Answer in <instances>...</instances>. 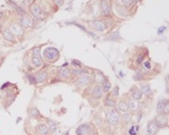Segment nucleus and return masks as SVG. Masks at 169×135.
<instances>
[{
  "instance_id": "obj_32",
  "label": "nucleus",
  "mask_w": 169,
  "mask_h": 135,
  "mask_svg": "<svg viewBox=\"0 0 169 135\" xmlns=\"http://www.w3.org/2000/svg\"><path fill=\"white\" fill-rule=\"evenodd\" d=\"M136 134H138V132L135 130V125L131 126V128L129 131V135H136Z\"/></svg>"
},
{
  "instance_id": "obj_4",
  "label": "nucleus",
  "mask_w": 169,
  "mask_h": 135,
  "mask_svg": "<svg viewBox=\"0 0 169 135\" xmlns=\"http://www.w3.org/2000/svg\"><path fill=\"white\" fill-rule=\"evenodd\" d=\"M29 13H31V16H32L34 19L42 20V19L45 18V15H44V11H43L42 7L38 6L37 4H32V5L29 6Z\"/></svg>"
},
{
  "instance_id": "obj_17",
  "label": "nucleus",
  "mask_w": 169,
  "mask_h": 135,
  "mask_svg": "<svg viewBox=\"0 0 169 135\" xmlns=\"http://www.w3.org/2000/svg\"><path fill=\"white\" fill-rule=\"evenodd\" d=\"M116 108H117L118 112L121 113H127L130 112V109H129V104H127V100L126 99H118L117 100V105H116Z\"/></svg>"
},
{
  "instance_id": "obj_14",
  "label": "nucleus",
  "mask_w": 169,
  "mask_h": 135,
  "mask_svg": "<svg viewBox=\"0 0 169 135\" xmlns=\"http://www.w3.org/2000/svg\"><path fill=\"white\" fill-rule=\"evenodd\" d=\"M34 18L32 16H28V15H24L20 16L19 18V24L23 26L24 28H32L34 26Z\"/></svg>"
},
{
  "instance_id": "obj_26",
  "label": "nucleus",
  "mask_w": 169,
  "mask_h": 135,
  "mask_svg": "<svg viewBox=\"0 0 169 135\" xmlns=\"http://www.w3.org/2000/svg\"><path fill=\"white\" fill-rule=\"evenodd\" d=\"M28 116L32 117V118H36V119L42 118L41 113L38 112V109L36 107H32V108H29V109H28Z\"/></svg>"
},
{
  "instance_id": "obj_5",
  "label": "nucleus",
  "mask_w": 169,
  "mask_h": 135,
  "mask_svg": "<svg viewBox=\"0 0 169 135\" xmlns=\"http://www.w3.org/2000/svg\"><path fill=\"white\" fill-rule=\"evenodd\" d=\"M71 79H73L72 73H71V69L63 66L61 69H59L56 72V80H59V81H69Z\"/></svg>"
},
{
  "instance_id": "obj_36",
  "label": "nucleus",
  "mask_w": 169,
  "mask_h": 135,
  "mask_svg": "<svg viewBox=\"0 0 169 135\" xmlns=\"http://www.w3.org/2000/svg\"><path fill=\"white\" fill-rule=\"evenodd\" d=\"M142 0H132V2H133V5H136V4H139V2H141Z\"/></svg>"
},
{
  "instance_id": "obj_12",
  "label": "nucleus",
  "mask_w": 169,
  "mask_h": 135,
  "mask_svg": "<svg viewBox=\"0 0 169 135\" xmlns=\"http://www.w3.org/2000/svg\"><path fill=\"white\" fill-rule=\"evenodd\" d=\"M9 31L14 34L16 37H23L24 36V27L19 23H11L9 25Z\"/></svg>"
},
{
  "instance_id": "obj_3",
  "label": "nucleus",
  "mask_w": 169,
  "mask_h": 135,
  "mask_svg": "<svg viewBox=\"0 0 169 135\" xmlns=\"http://www.w3.org/2000/svg\"><path fill=\"white\" fill-rule=\"evenodd\" d=\"M43 56L46 62L49 63H54L59 60L60 57V52L56 50L55 47H46L44 51H43Z\"/></svg>"
},
{
  "instance_id": "obj_11",
  "label": "nucleus",
  "mask_w": 169,
  "mask_h": 135,
  "mask_svg": "<svg viewBox=\"0 0 169 135\" xmlns=\"http://www.w3.org/2000/svg\"><path fill=\"white\" fill-rule=\"evenodd\" d=\"M126 100H127V104H129V109H130V113L135 114V113L140 112V109H141L140 101L134 100V99L130 97L129 95H126Z\"/></svg>"
},
{
  "instance_id": "obj_10",
  "label": "nucleus",
  "mask_w": 169,
  "mask_h": 135,
  "mask_svg": "<svg viewBox=\"0 0 169 135\" xmlns=\"http://www.w3.org/2000/svg\"><path fill=\"white\" fill-rule=\"evenodd\" d=\"M89 93H90V97L93 98V99H96L97 101H98V99L104 96V90H103V87H102V84H95L91 88L89 89Z\"/></svg>"
},
{
  "instance_id": "obj_7",
  "label": "nucleus",
  "mask_w": 169,
  "mask_h": 135,
  "mask_svg": "<svg viewBox=\"0 0 169 135\" xmlns=\"http://www.w3.org/2000/svg\"><path fill=\"white\" fill-rule=\"evenodd\" d=\"M100 11H102V16L103 17H108V18L112 17L113 11L111 0H100Z\"/></svg>"
},
{
  "instance_id": "obj_27",
  "label": "nucleus",
  "mask_w": 169,
  "mask_h": 135,
  "mask_svg": "<svg viewBox=\"0 0 169 135\" xmlns=\"http://www.w3.org/2000/svg\"><path fill=\"white\" fill-rule=\"evenodd\" d=\"M116 4L123 6V7H124V8H126V9H129V8L132 7V5H133L132 0H117V1H116Z\"/></svg>"
},
{
  "instance_id": "obj_21",
  "label": "nucleus",
  "mask_w": 169,
  "mask_h": 135,
  "mask_svg": "<svg viewBox=\"0 0 169 135\" xmlns=\"http://www.w3.org/2000/svg\"><path fill=\"white\" fill-rule=\"evenodd\" d=\"M47 77H49L47 70H42V71H38L37 73L35 75V79H36V82L43 84V82H45L47 80Z\"/></svg>"
},
{
  "instance_id": "obj_9",
  "label": "nucleus",
  "mask_w": 169,
  "mask_h": 135,
  "mask_svg": "<svg viewBox=\"0 0 169 135\" xmlns=\"http://www.w3.org/2000/svg\"><path fill=\"white\" fill-rule=\"evenodd\" d=\"M157 114H164V115H169V99H160L157 104Z\"/></svg>"
},
{
  "instance_id": "obj_19",
  "label": "nucleus",
  "mask_w": 169,
  "mask_h": 135,
  "mask_svg": "<svg viewBox=\"0 0 169 135\" xmlns=\"http://www.w3.org/2000/svg\"><path fill=\"white\" fill-rule=\"evenodd\" d=\"M160 128L157 126V124L155 123V121L152 119V121H150L149 123H148V126H147V134L148 135H156L157 133H158V131H159Z\"/></svg>"
},
{
  "instance_id": "obj_22",
  "label": "nucleus",
  "mask_w": 169,
  "mask_h": 135,
  "mask_svg": "<svg viewBox=\"0 0 169 135\" xmlns=\"http://www.w3.org/2000/svg\"><path fill=\"white\" fill-rule=\"evenodd\" d=\"M31 64L33 66L34 69H37V68H41L43 65V59L41 55H34L32 56L31 59Z\"/></svg>"
},
{
  "instance_id": "obj_24",
  "label": "nucleus",
  "mask_w": 169,
  "mask_h": 135,
  "mask_svg": "<svg viewBox=\"0 0 169 135\" xmlns=\"http://www.w3.org/2000/svg\"><path fill=\"white\" fill-rule=\"evenodd\" d=\"M140 89L142 93H143V96H146L149 99H150V97L152 98V91H151V87L149 84H141Z\"/></svg>"
},
{
  "instance_id": "obj_31",
  "label": "nucleus",
  "mask_w": 169,
  "mask_h": 135,
  "mask_svg": "<svg viewBox=\"0 0 169 135\" xmlns=\"http://www.w3.org/2000/svg\"><path fill=\"white\" fill-rule=\"evenodd\" d=\"M26 78L29 80V82L31 84H36V79H35V75H26Z\"/></svg>"
},
{
  "instance_id": "obj_13",
  "label": "nucleus",
  "mask_w": 169,
  "mask_h": 135,
  "mask_svg": "<svg viewBox=\"0 0 169 135\" xmlns=\"http://www.w3.org/2000/svg\"><path fill=\"white\" fill-rule=\"evenodd\" d=\"M127 95H129L131 98H133L134 100H138V101H141L142 98H143V93H142V91H141L140 87H138V86H133V87H131V89H130V91H129Z\"/></svg>"
},
{
  "instance_id": "obj_28",
  "label": "nucleus",
  "mask_w": 169,
  "mask_h": 135,
  "mask_svg": "<svg viewBox=\"0 0 169 135\" xmlns=\"http://www.w3.org/2000/svg\"><path fill=\"white\" fill-rule=\"evenodd\" d=\"M46 125L49 126V128H50V131H51L52 133H54L56 131V128H58V124L54 121H51V119H47Z\"/></svg>"
},
{
  "instance_id": "obj_6",
  "label": "nucleus",
  "mask_w": 169,
  "mask_h": 135,
  "mask_svg": "<svg viewBox=\"0 0 169 135\" xmlns=\"http://www.w3.org/2000/svg\"><path fill=\"white\" fill-rule=\"evenodd\" d=\"M77 135H94L95 133V126L90 123H86L80 125L77 130H76Z\"/></svg>"
},
{
  "instance_id": "obj_30",
  "label": "nucleus",
  "mask_w": 169,
  "mask_h": 135,
  "mask_svg": "<svg viewBox=\"0 0 169 135\" xmlns=\"http://www.w3.org/2000/svg\"><path fill=\"white\" fill-rule=\"evenodd\" d=\"M118 93H120V90H118V86H115L114 88L111 90V96H113V97H115V98H117L118 97Z\"/></svg>"
},
{
  "instance_id": "obj_34",
  "label": "nucleus",
  "mask_w": 169,
  "mask_h": 135,
  "mask_svg": "<svg viewBox=\"0 0 169 135\" xmlns=\"http://www.w3.org/2000/svg\"><path fill=\"white\" fill-rule=\"evenodd\" d=\"M54 2L58 5V7H61V6H63V4H64L63 0H54Z\"/></svg>"
},
{
  "instance_id": "obj_15",
  "label": "nucleus",
  "mask_w": 169,
  "mask_h": 135,
  "mask_svg": "<svg viewBox=\"0 0 169 135\" xmlns=\"http://www.w3.org/2000/svg\"><path fill=\"white\" fill-rule=\"evenodd\" d=\"M155 123L157 124V126L159 128H165L168 126V117L167 115H164V114H157V116L155 117Z\"/></svg>"
},
{
  "instance_id": "obj_33",
  "label": "nucleus",
  "mask_w": 169,
  "mask_h": 135,
  "mask_svg": "<svg viewBox=\"0 0 169 135\" xmlns=\"http://www.w3.org/2000/svg\"><path fill=\"white\" fill-rule=\"evenodd\" d=\"M72 64L75 65L76 68H82V64H81V62L78 60H72Z\"/></svg>"
},
{
  "instance_id": "obj_29",
  "label": "nucleus",
  "mask_w": 169,
  "mask_h": 135,
  "mask_svg": "<svg viewBox=\"0 0 169 135\" xmlns=\"http://www.w3.org/2000/svg\"><path fill=\"white\" fill-rule=\"evenodd\" d=\"M102 87H103V90H104V92L105 93L111 92V90H112V84H111L108 80H106V81L102 84Z\"/></svg>"
},
{
  "instance_id": "obj_8",
  "label": "nucleus",
  "mask_w": 169,
  "mask_h": 135,
  "mask_svg": "<svg viewBox=\"0 0 169 135\" xmlns=\"http://www.w3.org/2000/svg\"><path fill=\"white\" fill-rule=\"evenodd\" d=\"M88 24L96 32H105L108 29V25L102 19H94V20H90Z\"/></svg>"
},
{
  "instance_id": "obj_35",
  "label": "nucleus",
  "mask_w": 169,
  "mask_h": 135,
  "mask_svg": "<svg viewBox=\"0 0 169 135\" xmlns=\"http://www.w3.org/2000/svg\"><path fill=\"white\" fill-rule=\"evenodd\" d=\"M165 29H166V27H165V26H162L161 28H159V29H158V34H162V33L165 32Z\"/></svg>"
},
{
  "instance_id": "obj_23",
  "label": "nucleus",
  "mask_w": 169,
  "mask_h": 135,
  "mask_svg": "<svg viewBox=\"0 0 169 135\" xmlns=\"http://www.w3.org/2000/svg\"><path fill=\"white\" fill-rule=\"evenodd\" d=\"M2 37L5 38L7 42H10V43H16L17 42V40H16V36H15L13 33L10 32L9 29H5L4 32H2Z\"/></svg>"
},
{
  "instance_id": "obj_20",
  "label": "nucleus",
  "mask_w": 169,
  "mask_h": 135,
  "mask_svg": "<svg viewBox=\"0 0 169 135\" xmlns=\"http://www.w3.org/2000/svg\"><path fill=\"white\" fill-rule=\"evenodd\" d=\"M36 132L38 135H49L51 133V131L49 128V126L46 125V123H40L36 126Z\"/></svg>"
},
{
  "instance_id": "obj_2",
  "label": "nucleus",
  "mask_w": 169,
  "mask_h": 135,
  "mask_svg": "<svg viewBox=\"0 0 169 135\" xmlns=\"http://www.w3.org/2000/svg\"><path fill=\"white\" fill-rule=\"evenodd\" d=\"M105 121L107 122L109 125L117 126L121 123V115H120L117 109H115V108L108 109L105 114Z\"/></svg>"
},
{
  "instance_id": "obj_18",
  "label": "nucleus",
  "mask_w": 169,
  "mask_h": 135,
  "mask_svg": "<svg viewBox=\"0 0 169 135\" xmlns=\"http://www.w3.org/2000/svg\"><path fill=\"white\" fill-rule=\"evenodd\" d=\"M107 79V77L104 75L102 71H95L94 73V82L97 84H103Z\"/></svg>"
},
{
  "instance_id": "obj_16",
  "label": "nucleus",
  "mask_w": 169,
  "mask_h": 135,
  "mask_svg": "<svg viewBox=\"0 0 169 135\" xmlns=\"http://www.w3.org/2000/svg\"><path fill=\"white\" fill-rule=\"evenodd\" d=\"M117 98L113 97V96H111V95H108L107 97L104 99V105L106 106V107L111 108V109H113V108L116 107V105H117Z\"/></svg>"
},
{
  "instance_id": "obj_25",
  "label": "nucleus",
  "mask_w": 169,
  "mask_h": 135,
  "mask_svg": "<svg viewBox=\"0 0 169 135\" xmlns=\"http://www.w3.org/2000/svg\"><path fill=\"white\" fill-rule=\"evenodd\" d=\"M133 119V114L130 112L127 113H123L122 116H121V122H122L123 125H127V124H130Z\"/></svg>"
},
{
  "instance_id": "obj_1",
  "label": "nucleus",
  "mask_w": 169,
  "mask_h": 135,
  "mask_svg": "<svg viewBox=\"0 0 169 135\" xmlns=\"http://www.w3.org/2000/svg\"><path fill=\"white\" fill-rule=\"evenodd\" d=\"M93 81H94V75L88 73V72H84L76 79V86L78 89L87 88L91 84Z\"/></svg>"
}]
</instances>
